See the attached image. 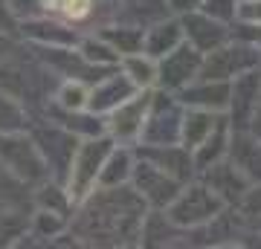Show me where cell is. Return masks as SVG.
Segmentation results:
<instances>
[{
	"instance_id": "cell-31",
	"label": "cell",
	"mask_w": 261,
	"mask_h": 249,
	"mask_svg": "<svg viewBox=\"0 0 261 249\" xmlns=\"http://www.w3.org/2000/svg\"><path fill=\"white\" fill-rule=\"evenodd\" d=\"M58 12L67 20H84V18H90V12H93V0H61Z\"/></svg>"
},
{
	"instance_id": "cell-7",
	"label": "cell",
	"mask_w": 261,
	"mask_h": 249,
	"mask_svg": "<svg viewBox=\"0 0 261 249\" xmlns=\"http://www.w3.org/2000/svg\"><path fill=\"white\" fill-rule=\"evenodd\" d=\"M130 183H134V188L142 194V200L151 209H168L177 200V194L183 191V183L177 177H171L168 171H163L160 165H154L145 157H142V162H137Z\"/></svg>"
},
{
	"instance_id": "cell-21",
	"label": "cell",
	"mask_w": 261,
	"mask_h": 249,
	"mask_svg": "<svg viewBox=\"0 0 261 249\" xmlns=\"http://www.w3.org/2000/svg\"><path fill=\"white\" fill-rule=\"evenodd\" d=\"M134 168H137V162H134V154L128 148H119V151L113 148L102 168V174H99V188H116V185L130 183Z\"/></svg>"
},
{
	"instance_id": "cell-22",
	"label": "cell",
	"mask_w": 261,
	"mask_h": 249,
	"mask_svg": "<svg viewBox=\"0 0 261 249\" xmlns=\"http://www.w3.org/2000/svg\"><path fill=\"white\" fill-rule=\"evenodd\" d=\"M23 35H29L32 41H38V44L44 46H73L75 41H79V35H75L73 29L61 26V23H49V20H29V23H23Z\"/></svg>"
},
{
	"instance_id": "cell-20",
	"label": "cell",
	"mask_w": 261,
	"mask_h": 249,
	"mask_svg": "<svg viewBox=\"0 0 261 249\" xmlns=\"http://www.w3.org/2000/svg\"><path fill=\"white\" fill-rule=\"evenodd\" d=\"M218 122H221V116H218L215 110L192 107V110L183 116V145H186L189 151H195V148L218 128Z\"/></svg>"
},
{
	"instance_id": "cell-11",
	"label": "cell",
	"mask_w": 261,
	"mask_h": 249,
	"mask_svg": "<svg viewBox=\"0 0 261 249\" xmlns=\"http://www.w3.org/2000/svg\"><path fill=\"white\" fill-rule=\"evenodd\" d=\"M229 107H232V130H250L261 107V67L235 78Z\"/></svg>"
},
{
	"instance_id": "cell-24",
	"label": "cell",
	"mask_w": 261,
	"mask_h": 249,
	"mask_svg": "<svg viewBox=\"0 0 261 249\" xmlns=\"http://www.w3.org/2000/svg\"><path fill=\"white\" fill-rule=\"evenodd\" d=\"M102 38L108 44H113L116 49L125 56H137V52H145V29L137 26H116V29H105Z\"/></svg>"
},
{
	"instance_id": "cell-16",
	"label": "cell",
	"mask_w": 261,
	"mask_h": 249,
	"mask_svg": "<svg viewBox=\"0 0 261 249\" xmlns=\"http://www.w3.org/2000/svg\"><path fill=\"white\" fill-rule=\"evenodd\" d=\"M183 104L189 107H203V110L221 113L232 104V84L215 81V78H203L200 84H186L180 93Z\"/></svg>"
},
{
	"instance_id": "cell-19",
	"label": "cell",
	"mask_w": 261,
	"mask_h": 249,
	"mask_svg": "<svg viewBox=\"0 0 261 249\" xmlns=\"http://www.w3.org/2000/svg\"><path fill=\"white\" fill-rule=\"evenodd\" d=\"M183 35H186V29H183V20H163L157 23L154 29L145 32V52L151 58H166L168 52H174L180 44H183Z\"/></svg>"
},
{
	"instance_id": "cell-29",
	"label": "cell",
	"mask_w": 261,
	"mask_h": 249,
	"mask_svg": "<svg viewBox=\"0 0 261 249\" xmlns=\"http://www.w3.org/2000/svg\"><path fill=\"white\" fill-rule=\"evenodd\" d=\"M67 229V214H58V212H49V209H38L35 212V220H32V232L38 238H56L58 232Z\"/></svg>"
},
{
	"instance_id": "cell-1",
	"label": "cell",
	"mask_w": 261,
	"mask_h": 249,
	"mask_svg": "<svg viewBox=\"0 0 261 249\" xmlns=\"http://www.w3.org/2000/svg\"><path fill=\"white\" fill-rule=\"evenodd\" d=\"M148 220V203L137 188H102L90 197L75 220V235L99 246H134L142 243Z\"/></svg>"
},
{
	"instance_id": "cell-25",
	"label": "cell",
	"mask_w": 261,
	"mask_h": 249,
	"mask_svg": "<svg viewBox=\"0 0 261 249\" xmlns=\"http://www.w3.org/2000/svg\"><path fill=\"white\" fill-rule=\"evenodd\" d=\"M56 104L61 110H75V113L87 110V104H90V87L84 84V78H67L56 93Z\"/></svg>"
},
{
	"instance_id": "cell-26",
	"label": "cell",
	"mask_w": 261,
	"mask_h": 249,
	"mask_svg": "<svg viewBox=\"0 0 261 249\" xmlns=\"http://www.w3.org/2000/svg\"><path fill=\"white\" fill-rule=\"evenodd\" d=\"M27 130V110L20 107V99L0 93V133H20Z\"/></svg>"
},
{
	"instance_id": "cell-3",
	"label": "cell",
	"mask_w": 261,
	"mask_h": 249,
	"mask_svg": "<svg viewBox=\"0 0 261 249\" xmlns=\"http://www.w3.org/2000/svg\"><path fill=\"white\" fill-rule=\"evenodd\" d=\"M224 209H226L224 197L209 183H192V185H183V191L166 209V214L183 229H200L206 223H212Z\"/></svg>"
},
{
	"instance_id": "cell-4",
	"label": "cell",
	"mask_w": 261,
	"mask_h": 249,
	"mask_svg": "<svg viewBox=\"0 0 261 249\" xmlns=\"http://www.w3.org/2000/svg\"><path fill=\"white\" fill-rule=\"evenodd\" d=\"M111 151H113V136H87V142L79 145L70 177H67V191L73 197V203L87 197L93 191V185H99V174H102Z\"/></svg>"
},
{
	"instance_id": "cell-13",
	"label": "cell",
	"mask_w": 261,
	"mask_h": 249,
	"mask_svg": "<svg viewBox=\"0 0 261 249\" xmlns=\"http://www.w3.org/2000/svg\"><path fill=\"white\" fill-rule=\"evenodd\" d=\"M203 174H206V183L224 197L226 206H238L244 200V194L250 191V185H252V180L235 165L232 159L215 162V165L209 168V171H203Z\"/></svg>"
},
{
	"instance_id": "cell-17",
	"label": "cell",
	"mask_w": 261,
	"mask_h": 249,
	"mask_svg": "<svg viewBox=\"0 0 261 249\" xmlns=\"http://www.w3.org/2000/svg\"><path fill=\"white\" fill-rule=\"evenodd\" d=\"M229 159L252 183H261V136L252 130H235L229 139Z\"/></svg>"
},
{
	"instance_id": "cell-14",
	"label": "cell",
	"mask_w": 261,
	"mask_h": 249,
	"mask_svg": "<svg viewBox=\"0 0 261 249\" xmlns=\"http://www.w3.org/2000/svg\"><path fill=\"white\" fill-rule=\"evenodd\" d=\"M145 159H151L154 165H160L163 171H168L171 177H177L180 183L192 180V174L197 171L195 165V154L186 145H142L140 151Z\"/></svg>"
},
{
	"instance_id": "cell-32",
	"label": "cell",
	"mask_w": 261,
	"mask_h": 249,
	"mask_svg": "<svg viewBox=\"0 0 261 249\" xmlns=\"http://www.w3.org/2000/svg\"><path fill=\"white\" fill-rule=\"evenodd\" d=\"M238 212L244 217H258L261 220V183H252L250 191L244 194V200L238 203Z\"/></svg>"
},
{
	"instance_id": "cell-6",
	"label": "cell",
	"mask_w": 261,
	"mask_h": 249,
	"mask_svg": "<svg viewBox=\"0 0 261 249\" xmlns=\"http://www.w3.org/2000/svg\"><path fill=\"white\" fill-rule=\"evenodd\" d=\"M183 116L180 107L174 104L171 96H163L157 93L151 99V110L148 119H145V128H142V145H174V142H183Z\"/></svg>"
},
{
	"instance_id": "cell-8",
	"label": "cell",
	"mask_w": 261,
	"mask_h": 249,
	"mask_svg": "<svg viewBox=\"0 0 261 249\" xmlns=\"http://www.w3.org/2000/svg\"><path fill=\"white\" fill-rule=\"evenodd\" d=\"M32 139H35L38 148H41V154L47 159L49 171H56V174L67 171V177H70L75 151H79V142H75L73 130H67L64 125H47V128L32 130Z\"/></svg>"
},
{
	"instance_id": "cell-35",
	"label": "cell",
	"mask_w": 261,
	"mask_h": 249,
	"mask_svg": "<svg viewBox=\"0 0 261 249\" xmlns=\"http://www.w3.org/2000/svg\"><path fill=\"white\" fill-rule=\"evenodd\" d=\"M15 29V18H12V9L6 6V0H0V32H12Z\"/></svg>"
},
{
	"instance_id": "cell-34",
	"label": "cell",
	"mask_w": 261,
	"mask_h": 249,
	"mask_svg": "<svg viewBox=\"0 0 261 249\" xmlns=\"http://www.w3.org/2000/svg\"><path fill=\"white\" fill-rule=\"evenodd\" d=\"M168 6L174 12H183V15H189V12H197L200 6H203V0H168Z\"/></svg>"
},
{
	"instance_id": "cell-12",
	"label": "cell",
	"mask_w": 261,
	"mask_h": 249,
	"mask_svg": "<svg viewBox=\"0 0 261 249\" xmlns=\"http://www.w3.org/2000/svg\"><path fill=\"white\" fill-rule=\"evenodd\" d=\"M137 90H140V87L130 81L128 73H125V75L111 73V75H105L99 84H93L87 110H90V113H113L119 104H125L128 99H134Z\"/></svg>"
},
{
	"instance_id": "cell-15",
	"label": "cell",
	"mask_w": 261,
	"mask_h": 249,
	"mask_svg": "<svg viewBox=\"0 0 261 249\" xmlns=\"http://www.w3.org/2000/svg\"><path fill=\"white\" fill-rule=\"evenodd\" d=\"M183 29H186L189 44L200 49L203 56L218 49V46H224L226 41V26L221 20H215L212 15H206V12H189L183 18Z\"/></svg>"
},
{
	"instance_id": "cell-2",
	"label": "cell",
	"mask_w": 261,
	"mask_h": 249,
	"mask_svg": "<svg viewBox=\"0 0 261 249\" xmlns=\"http://www.w3.org/2000/svg\"><path fill=\"white\" fill-rule=\"evenodd\" d=\"M0 165L6 168L12 177H18L23 185L32 183H47L49 165L41 148L32 136L20 133H0Z\"/></svg>"
},
{
	"instance_id": "cell-9",
	"label": "cell",
	"mask_w": 261,
	"mask_h": 249,
	"mask_svg": "<svg viewBox=\"0 0 261 249\" xmlns=\"http://www.w3.org/2000/svg\"><path fill=\"white\" fill-rule=\"evenodd\" d=\"M203 70V52L195 49L192 44H180L174 52L160 58V78L157 81L168 90H183L195 75Z\"/></svg>"
},
{
	"instance_id": "cell-30",
	"label": "cell",
	"mask_w": 261,
	"mask_h": 249,
	"mask_svg": "<svg viewBox=\"0 0 261 249\" xmlns=\"http://www.w3.org/2000/svg\"><path fill=\"white\" fill-rule=\"evenodd\" d=\"M200 9L221 23H229L232 18H238V0H203Z\"/></svg>"
},
{
	"instance_id": "cell-5",
	"label": "cell",
	"mask_w": 261,
	"mask_h": 249,
	"mask_svg": "<svg viewBox=\"0 0 261 249\" xmlns=\"http://www.w3.org/2000/svg\"><path fill=\"white\" fill-rule=\"evenodd\" d=\"M261 67V46L258 44H238V46H218L212 52L203 56V78L215 81H226V78H238V75L258 70Z\"/></svg>"
},
{
	"instance_id": "cell-33",
	"label": "cell",
	"mask_w": 261,
	"mask_h": 249,
	"mask_svg": "<svg viewBox=\"0 0 261 249\" xmlns=\"http://www.w3.org/2000/svg\"><path fill=\"white\" fill-rule=\"evenodd\" d=\"M238 18L244 23H258L261 26V0H241L238 3Z\"/></svg>"
},
{
	"instance_id": "cell-28",
	"label": "cell",
	"mask_w": 261,
	"mask_h": 249,
	"mask_svg": "<svg viewBox=\"0 0 261 249\" xmlns=\"http://www.w3.org/2000/svg\"><path fill=\"white\" fill-rule=\"evenodd\" d=\"M35 203L38 209H49V212H58V214H67L70 212V206H73V197L67 188L61 185H41V191L35 194Z\"/></svg>"
},
{
	"instance_id": "cell-27",
	"label": "cell",
	"mask_w": 261,
	"mask_h": 249,
	"mask_svg": "<svg viewBox=\"0 0 261 249\" xmlns=\"http://www.w3.org/2000/svg\"><path fill=\"white\" fill-rule=\"evenodd\" d=\"M82 56L93 67H116L122 52L113 44H108L105 38H84L82 41Z\"/></svg>"
},
{
	"instance_id": "cell-10",
	"label": "cell",
	"mask_w": 261,
	"mask_h": 249,
	"mask_svg": "<svg viewBox=\"0 0 261 249\" xmlns=\"http://www.w3.org/2000/svg\"><path fill=\"white\" fill-rule=\"evenodd\" d=\"M151 96L148 90H142V96H134L125 104H119L116 110L111 113V122H108V133L119 142H134V139L142 136V128H145V119H148L151 110Z\"/></svg>"
},
{
	"instance_id": "cell-18",
	"label": "cell",
	"mask_w": 261,
	"mask_h": 249,
	"mask_svg": "<svg viewBox=\"0 0 261 249\" xmlns=\"http://www.w3.org/2000/svg\"><path fill=\"white\" fill-rule=\"evenodd\" d=\"M229 125L232 122H226L224 116H221V122H218V128L209 133V136L200 142V145L192 151L195 154V165L197 171H209V168L215 165V162H221V159L229 157Z\"/></svg>"
},
{
	"instance_id": "cell-23",
	"label": "cell",
	"mask_w": 261,
	"mask_h": 249,
	"mask_svg": "<svg viewBox=\"0 0 261 249\" xmlns=\"http://www.w3.org/2000/svg\"><path fill=\"white\" fill-rule=\"evenodd\" d=\"M122 67H125V73L130 75V81L137 84L140 90H148L151 84H154V81L160 78V64H157V58H151L148 52L125 56Z\"/></svg>"
}]
</instances>
